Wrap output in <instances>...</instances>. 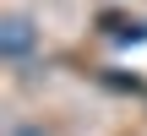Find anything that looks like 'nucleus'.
Segmentation results:
<instances>
[{
  "label": "nucleus",
  "mask_w": 147,
  "mask_h": 136,
  "mask_svg": "<svg viewBox=\"0 0 147 136\" xmlns=\"http://www.w3.org/2000/svg\"><path fill=\"white\" fill-rule=\"evenodd\" d=\"M27 49H33V27H27L22 16H5V22H0V55H5V60H22Z\"/></svg>",
  "instance_id": "nucleus-1"
}]
</instances>
